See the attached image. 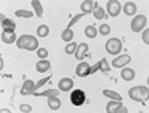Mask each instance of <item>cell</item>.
I'll use <instances>...</instances> for the list:
<instances>
[{
	"mask_svg": "<svg viewBox=\"0 0 149 113\" xmlns=\"http://www.w3.org/2000/svg\"><path fill=\"white\" fill-rule=\"evenodd\" d=\"M17 46L19 49H27V51H34V49H39V42L34 36H29L24 34L21 37H18L17 40Z\"/></svg>",
	"mask_w": 149,
	"mask_h": 113,
	"instance_id": "6da1fadb",
	"label": "cell"
},
{
	"mask_svg": "<svg viewBox=\"0 0 149 113\" xmlns=\"http://www.w3.org/2000/svg\"><path fill=\"white\" fill-rule=\"evenodd\" d=\"M128 95L131 100H136V101H148L149 88L148 86H134L128 91Z\"/></svg>",
	"mask_w": 149,
	"mask_h": 113,
	"instance_id": "7a4b0ae2",
	"label": "cell"
},
{
	"mask_svg": "<svg viewBox=\"0 0 149 113\" xmlns=\"http://www.w3.org/2000/svg\"><path fill=\"white\" fill-rule=\"evenodd\" d=\"M122 49V42L116 37H112L106 42V51L110 54V55H118Z\"/></svg>",
	"mask_w": 149,
	"mask_h": 113,
	"instance_id": "3957f363",
	"label": "cell"
},
{
	"mask_svg": "<svg viewBox=\"0 0 149 113\" xmlns=\"http://www.w3.org/2000/svg\"><path fill=\"white\" fill-rule=\"evenodd\" d=\"M145 27H148V18L145 15L134 17V19L131 21V30L134 33H137V31H142Z\"/></svg>",
	"mask_w": 149,
	"mask_h": 113,
	"instance_id": "277c9868",
	"label": "cell"
},
{
	"mask_svg": "<svg viewBox=\"0 0 149 113\" xmlns=\"http://www.w3.org/2000/svg\"><path fill=\"white\" fill-rule=\"evenodd\" d=\"M70 101H72L73 106H82L86 101V95L82 89H74L70 94Z\"/></svg>",
	"mask_w": 149,
	"mask_h": 113,
	"instance_id": "5b68a950",
	"label": "cell"
},
{
	"mask_svg": "<svg viewBox=\"0 0 149 113\" xmlns=\"http://www.w3.org/2000/svg\"><path fill=\"white\" fill-rule=\"evenodd\" d=\"M106 112L107 113H127V107L122 106L121 101H116V100H113V101H110L107 106H106Z\"/></svg>",
	"mask_w": 149,
	"mask_h": 113,
	"instance_id": "8992f818",
	"label": "cell"
},
{
	"mask_svg": "<svg viewBox=\"0 0 149 113\" xmlns=\"http://www.w3.org/2000/svg\"><path fill=\"white\" fill-rule=\"evenodd\" d=\"M107 12L110 17H118L121 12V5L116 0H109L107 2Z\"/></svg>",
	"mask_w": 149,
	"mask_h": 113,
	"instance_id": "52a82bcc",
	"label": "cell"
},
{
	"mask_svg": "<svg viewBox=\"0 0 149 113\" xmlns=\"http://www.w3.org/2000/svg\"><path fill=\"white\" fill-rule=\"evenodd\" d=\"M130 61H131V57H130V55H121V57H116L113 61H112V66L122 69L124 66H127Z\"/></svg>",
	"mask_w": 149,
	"mask_h": 113,
	"instance_id": "ba28073f",
	"label": "cell"
},
{
	"mask_svg": "<svg viewBox=\"0 0 149 113\" xmlns=\"http://www.w3.org/2000/svg\"><path fill=\"white\" fill-rule=\"evenodd\" d=\"M34 82L30 80V79H26V82H24V85L21 86V94L22 95H29V94H33L34 92Z\"/></svg>",
	"mask_w": 149,
	"mask_h": 113,
	"instance_id": "9c48e42d",
	"label": "cell"
},
{
	"mask_svg": "<svg viewBox=\"0 0 149 113\" xmlns=\"http://www.w3.org/2000/svg\"><path fill=\"white\" fill-rule=\"evenodd\" d=\"M72 88H73V80H72L70 78H63V79L58 82V89L63 91V92L70 91Z\"/></svg>",
	"mask_w": 149,
	"mask_h": 113,
	"instance_id": "30bf717a",
	"label": "cell"
},
{
	"mask_svg": "<svg viewBox=\"0 0 149 113\" xmlns=\"http://www.w3.org/2000/svg\"><path fill=\"white\" fill-rule=\"evenodd\" d=\"M90 64L88 62H81V64L76 67V74L79 78H85V76H88L90 74Z\"/></svg>",
	"mask_w": 149,
	"mask_h": 113,
	"instance_id": "8fae6325",
	"label": "cell"
},
{
	"mask_svg": "<svg viewBox=\"0 0 149 113\" xmlns=\"http://www.w3.org/2000/svg\"><path fill=\"white\" fill-rule=\"evenodd\" d=\"M2 40H3V43L10 45V43H15L18 39L15 36V31H3L2 33Z\"/></svg>",
	"mask_w": 149,
	"mask_h": 113,
	"instance_id": "7c38bea8",
	"label": "cell"
},
{
	"mask_svg": "<svg viewBox=\"0 0 149 113\" xmlns=\"http://www.w3.org/2000/svg\"><path fill=\"white\" fill-rule=\"evenodd\" d=\"M2 27H3V31H15L17 24H15L14 21L5 18V17L2 15Z\"/></svg>",
	"mask_w": 149,
	"mask_h": 113,
	"instance_id": "4fadbf2b",
	"label": "cell"
},
{
	"mask_svg": "<svg viewBox=\"0 0 149 113\" xmlns=\"http://www.w3.org/2000/svg\"><path fill=\"white\" fill-rule=\"evenodd\" d=\"M134 76H136V73H134L133 69H124V67H122V70H121V78H122V80L130 82V80L134 79Z\"/></svg>",
	"mask_w": 149,
	"mask_h": 113,
	"instance_id": "5bb4252c",
	"label": "cell"
},
{
	"mask_svg": "<svg viewBox=\"0 0 149 113\" xmlns=\"http://www.w3.org/2000/svg\"><path fill=\"white\" fill-rule=\"evenodd\" d=\"M85 54H88V45L86 43H81L76 49V52H74V58L78 60H82L85 57Z\"/></svg>",
	"mask_w": 149,
	"mask_h": 113,
	"instance_id": "9a60e30c",
	"label": "cell"
},
{
	"mask_svg": "<svg viewBox=\"0 0 149 113\" xmlns=\"http://www.w3.org/2000/svg\"><path fill=\"white\" fill-rule=\"evenodd\" d=\"M49 69H51V62H49L48 60H40V61H37V64H36V70L37 71H48Z\"/></svg>",
	"mask_w": 149,
	"mask_h": 113,
	"instance_id": "2e32d148",
	"label": "cell"
},
{
	"mask_svg": "<svg viewBox=\"0 0 149 113\" xmlns=\"http://www.w3.org/2000/svg\"><path fill=\"white\" fill-rule=\"evenodd\" d=\"M124 14L125 15H134L136 14V10H137V6H136L134 2H127L125 5H124Z\"/></svg>",
	"mask_w": 149,
	"mask_h": 113,
	"instance_id": "e0dca14e",
	"label": "cell"
},
{
	"mask_svg": "<svg viewBox=\"0 0 149 113\" xmlns=\"http://www.w3.org/2000/svg\"><path fill=\"white\" fill-rule=\"evenodd\" d=\"M93 15H94L95 19H103V18H104V9L100 8L98 5H94V8H93Z\"/></svg>",
	"mask_w": 149,
	"mask_h": 113,
	"instance_id": "ac0fdd59",
	"label": "cell"
},
{
	"mask_svg": "<svg viewBox=\"0 0 149 113\" xmlns=\"http://www.w3.org/2000/svg\"><path fill=\"white\" fill-rule=\"evenodd\" d=\"M93 8H94V3L90 2V0H86V2H82L81 3V10H82V14H90V12H93Z\"/></svg>",
	"mask_w": 149,
	"mask_h": 113,
	"instance_id": "d6986e66",
	"label": "cell"
},
{
	"mask_svg": "<svg viewBox=\"0 0 149 113\" xmlns=\"http://www.w3.org/2000/svg\"><path fill=\"white\" fill-rule=\"evenodd\" d=\"M60 92L57 91V89H48V91H45V92H33V95L34 97H57Z\"/></svg>",
	"mask_w": 149,
	"mask_h": 113,
	"instance_id": "ffe728a7",
	"label": "cell"
},
{
	"mask_svg": "<svg viewBox=\"0 0 149 113\" xmlns=\"http://www.w3.org/2000/svg\"><path fill=\"white\" fill-rule=\"evenodd\" d=\"M48 106H49V109L57 110V109H60L61 101H60V100H58L57 97H49V98H48Z\"/></svg>",
	"mask_w": 149,
	"mask_h": 113,
	"instance_id": "44dd1931",
	"label": "cell"
},
{
	"mask_svg": "<svg viewBox=\"0 0 149 113\" xmlns=\"http://www.w3.org/2000/svg\"><path fill=\"white\" fill-rule=\"evenodd\" d=\"M103 94H104L107 98H110V100H116V101H122V97H121L118 92H115V91L104 89V91H103Z\"/></svg>",
	"mask_w": 149,
	"mask_h": 113,
	"instance_id": "7402d4cb",
	"label": "cell"
},
{
	"mask_svg": "<svg viewBox=\"0 0 149 113\" xmlns=\"http://www.w3.org/2000/svg\"><path fill=\"white\" fill-rule=\"evenodd\" d=\"M31 5H33V8H34V10H36V15L39 17V18H42V15H43V9H42L40 2H39V0H33Z\"/></svg>",
	"mask_w": 149,
	"mask_h": 113,
	"instance_id": "603a6c76",
	"label": "cell"
},
{
	"mask_svg": "<svg viewBox=\"0 0 149 113\" xmlns=\"http://www.w3.org/2000/svg\"><path fill=\"white\" fill-rule=\"evenodd\" d=\"M73 36H74V34H73V31H72L70 28H66L63 33H61V39H63L64 42H69V43H70V42H72V39H73Z\"/></svg>",
	"mask_w": 149,
	"mask_h": 113,
	"instance_id": "cb8c5ba5",
	"label": "cell"
},
{
	"mask_svg": "<svg viewBox=\"0 0 149 113\" xmlns=\"http://www.w3.org/2000/svg\"><path fill=\"white\" fill-rule=\"evenodd\" d=\"M85 34H86V37H90V39H94V37L97 36V28L94 26L85 27Z\"/></svg>",
	"mask_w": 149,
	"mask_h": 113,
	"instance_id": "d4e9b609",
	"label": "cell"
},
{
	"mask_svg": "<svg viewBox=\"0 0 149 113\" xmlns=\"http://www.w3.org/2000/svg\"><path fill=\"white\" fill-rule=\"evenodd\" d=\"M49 33V27L45 26V24H42V26L37 27V34H39V37H46Z\"/></svg>",
	"mask_w": 149,
	"mask_h": 113,
	"instance_id": "484cf974",
	"label": "cell"
},
{
	"mask_svg": "<svg viewBox=\"0 0 149 113\" xmlns=\"http://www.w3.org/2000/svg\"><path fill=\"white\" fill-rule=\"evenodd\" d=\"M76 49H78V45H76V43H73V42H70V43L64 48V51H66V54L72 55V54L76 52Z\"/></svg>",
	"mask_w": 149,
	"mask_h": 113,
	"instance_id": "4316f807",
	"label": "cell"
},
{
	"mask_svg": "<svg viewBox=\"0 0 149 113\" xmlns=\"http://www.w3.org/2000/svg\"><path fill=\"white\" fill-rule=\"evenodd\" d=\"M98 62H100V70H102L103 73H109L110 67H109V64H107V60H106V58H103V60H100Z\"/></svg>",
	"mask_w": 149,
	"mask_h": 113,
	"instance_id": "83f0119b",
	"label": "cell"
},
{
	"mask_svg": "<svg viewBox=\"0 0 149 113\" xmlns=\"http://www.w3.org/2000/svg\"><path fill=\"white\" fill-rule=\"evenodd\" d=\"M98 33L103 34V36H107L110 33V26H109V24H102L100 28H98Z\"/></svg>",
	"mask_w": 149,
	"mask_h": 113,
	"instance_id": "f1b7e54d",
	"label": "cell"
},
{
	"mask_svg": "<svg viewBox=\"0 0 149 113\" xmlns=\"http://www.w3.org/2000/svg\"><path fill=\"white\" fill-rule=\"evenodd\" d=\"M15 15L17 17H21V18H30V17H33V14H31L30 10H17Z\"/></svg>",
	"mask_w": 149,
	"mask_h": 113,
	"instance_id": "f546056e",
	"label": "cell"
},
{
	"mask_svg": "<svg viewBox=\"0 0 149 113\" xmlns=\"http://www.w3.org/2000/svg\"><path fill=\"white\" fill-rule=\"evenodd\" d=\"M37 57H40L42 60L48 57V51H46L45 48H39V49H37Z\"/></svg>",
	"mask_w": 149,
	"mask_h": 113,
	"instance_id": "4dcf8cb0",
	"label": "cell"
},
{
	"mask_svg": "<svg viewBox=\"0 0 149 113\" xmlns=\"http://www.w3.org/2000/svg\"><path fill=\"white\" fill-rule=\"evenodd\" d=\"M142 39H143V42L146 43V45H149V28L146 27V30L142 33Z\"/></svg>",
	"mask_w": 149,
	"mask_h": 113,
	"instance_id": "1f68e13d",
	"label": "cell"
},
{
	"mask_svg": "<svg viewBox=\"0 0 149 113\" xmlns=\"http://www.w3.org/2000/svg\"><path fill=\"white\" fill-rule=\"evenodd\" d=\"M82 17H84V14H79V15H76V17H74V18H72V21L69 22V26H67V28H70V27L73 26V24H74V22H78V21H79V19L82 18Z\"/></svg>",
	"mask_w": 149,
	"mask_h": 113,
	"instance_id": "d6a6232c",
	"label": "cell"
},
{
	"mask_svg": "<svg viewBox=\"0 0 149 113\" xmlns=\"http://www.w3.org/2000/svg\"><path fill=\"white\" fill-rule=\"evenodd\" d=\"M48 80H51V78H45V79H42V80H39V82H37L36 85H34V91L36 89H39V86H42V85H45Z\"/></svg>",
	"mask_w": 149,
	"mask_h": 113,
	"instance_id": "836d02e7",
	"label": "cell"
},
{
	"mask_svg": "<svg viewBox=\"0 0 149 113\" xmlns=\"http://www.w3.org/2000/svg\"><path fill=\"white\" fill-rule=\"evenodd\" d=\"M19 110L30 113V112H31V106H30V104H21V106H19Z\"/></svg>",
	"mask_w": 149,
	"mask_h": 113,
	"instance_id": "e575fe53",
	"label": "cell"
},
{
	"mask_svg": "<svg viewBox=\"0 0 149 113\" xmlns=\"http://www.w3.org/2000/svg\"><path fill=\"white\" fill-rule=\"evenodd\" d=\"M97 70H100V62H97V64H94L93 67H90V74L94 73V71H97Z\"/></svg>",
	"mask_w": 149,
	"mask_h": 113,
	"instance_id": "d590c367",
	"label": "cell"
}]
</instances>
